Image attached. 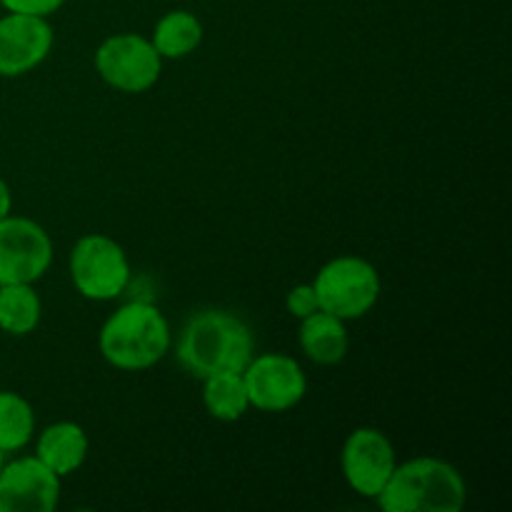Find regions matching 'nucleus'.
I'll return each mask as SVG.
<instances>
[{"instance_id": "f8f14e48", "label": "nucleus", "mask_w": 512, "mask_h": 512, "mask_svg": "<svg viewBox=\"0 0 512 512\" xmlns=\"http://www.w3.org/2000/svg\"><path fill=\"white\" fill-rule=\"evenodd\" d=\"M88 448V435L78 423H55L40 433L35 458L48 465L55 475L65 478L85 463Z\"/></svg>"}, {"instance_id": "423d86ee", "label": "nucleus", "mask_w": 512, "mask_h": 512, "mask_svg": "<svg viewBox=\"0 0 512 512\" xmlns=\"http://www.w3.org/2000/svg\"><path fill=\"white\" fill-rule=\"evenodd\" d=\"M95 68L110 88L123 93H143L158 83L163 58L143 35L120 33L100 43V48L95 50Z\"/></svg>"}, {"instance_id": "1a4fd4ad", "label": "nucleus", "mask_w": 512, "mask_h": 512, "mask_svg": "<svg viewBox=\"0 0 512 512\" xmlns=\"http://www.w3.org/2000/svg\"><path fill=\"white\" fill-rule=\"evenodd\" d=\"M343 475L363 498H378L395 470V448L380 430L358 428L348 435L340 455Z\"/></svg>"}, {"instance_id": "f3484780", "label": "nucleus", "mask_w": 512, "mask_h": 512, "mask_svg": "<svg viewBox=\"0 0 512 512\" xmlns=\"http://www.w3.org/2000/svg\"><path fill=\"white\" fill-rule=\"evenodd\" d=\"M35 415L33 405L18 393L0 390V450L15 453L33 440Z\"/></svg>"}, {"instance_id": "aec40b11", "label": "nucleus", "mask_w": 512, "mask_h": 512, "mask_svg": "<svg viewBox=\"0 0 512 512\" xmlns=\"http://www.w3.org/2000/svg\"><path fill=\"white\" fill-rule=\"evenodd\" d=\"M10 210H13V193H10L8 183L0 178V220L10 215Z\"/></svg>"}, {"instance_id": "412c9836", "label": "nucleus", "mask_w": 512, "mask_h": 512, "mask_svg": "<svg viewBox=\"0 0 512 512\" xmlns=\"http://www.w3.org/2000/svg\"><path fill=\"white\" fill-rule=\"evenodd\" d=\"M3 458H5V453H3V450H0V468H3V463H5Z\"/></svg>"}, {"instance_id": "7ed1b4c3", "label": "nucleus", "mask_w": 512, "mask_h": 512, "mask_svg": "<svg viewBox=\"0 0 512 512\" xmlns=\"http://www.w3.org/2000/svg\"><path fill=\"white\" fill-rule=\"evenodd\" d=\"M170 350V325L153 303H128L100 330V353L113 368L145 370Z\"/></svg>"}, {"instance_id": "6e6552de", "label": "nucleus", "mask_w": 512, "mask_h": 512, "mask_svg": "<svg viewBox=\"0 0 512 512\" xmlns=\"http://www.w3.org/2000/svg\"><path fill=\"white\" fill-rule=\"evenodd\" d=\"M250 405L263 413H283L305 398L308 380L298 360L283 353H265L250 358L243 370Z\"/></svg>"}, {"instance_id": "ddd939ff", "label": "nucleus", "mask_w": 512, "mask_h": 512, "mask_svg": "<svg viewBox=\"0 0 512 512\" xmlns=\"http://www.w3.org/2000/svg\"><path fill=\"white\" fill-rule=\"evenodd\" d=\"M348 330H345V320L335 318V315L325 313V310H315L308 318H303L300 325V348L308 355L313 363L318 365H335L348 355Z\"/></svg>"}, {"instance_id": "2eb2a0df", "label": "nucleus", "mask_w": 512, "mask_h": 512, "mask_svg": "<svg viewBox=\"0 0 512 512\" xmlns=\"http://www.w3.org/2000/svg\"><path fill=\"white\" fill-rule=\"evenodd\" d=\"M203 383V403L215 420L233 423L248 413L250 398L243 373H215Z\"/></svg>"}, {"instance_id": "4468645a", "label": "nucleus", "mask_w": 512, "mask_h": 512, "mask_svg": "<svg viewBox=\"0 0 512 512\" xmlns=\"http://www.w3.org/2000/svg\"><path fill=\"white\" fill-rule=\"evenodd\" d=\"M203 40V25L188 10H173L165 13L155 25V33L150 43L160 53V58H185L193 53Z\"/></svg>"}, {"instance_id": "a211bd4d", "label": "nucleus", "mask_w": 512, "mask_h": 512, "mask_svg": "<svg viewBox=\"0 0 512 512\" xmlns=\"http://www.w3.org/2000/svg\"><path fill=\"white\" fill-rule=\"evenodd\" d=\"M285 305H288V313L295 315V318H300V320L308 318V315L315 313V310H320L318 295H315L313 283L295 285V288L288 293V298H285Z\"/></svg>"}, {"instance_id": "9d476101", "label": "nucleus", "mask_w": 512, "mask_h": 512, "mask_svg": "<svg viewBox=\"0 0 512 512\" xmlns=\"http://www.w3.org/2000/svg\"><path fill=\"white\" fill-rule=\"evenodd\" d=\"M60 503V475L38 458H18L0 468V512H53Z\"/></svg>"}, {"instance_id": "9b49d317", "label": "nucleus", "mask_w": 512, "mask_h": 512, "mask_svg": "<svg viewBox=\"0 0 512 512\" xmlns=\"http://www.w3.org/2000/svg\"><path fill=\"white\" fill-rule=\"evenodd\" d=\"M53 50V28L43 15L8 13L0 18V78L38 68Z\"/></svg>"}, {"instance_id": "0eeeda50", "label": "nucleus", "mask_w": 512, "mask_h": 512, "mask_svg": "<svg viewBox=\"0 0 512 512\" xmlns=\"http://www.w3.org/2000/svg\"><path fill=\"white\" fill-rule=\"evenodd\" d=\"M53 263V240L30 218L5 215L0 220V285L43 278Z\"/></svg>"}, {"instance_id": "6ab92c4d", "label": "nucleus", "mask_w": 512, "mask_h": 512, "mask_svg": "<svg viewBox=\"0 0 512 512\" xmlns=\"http://www.w3.org/2000/svg\"><path fill=\"white\" fill-rule=\"evenodd\" d=\"M8 13H28V15H53L55 10H60L65 5V0H0Z\"/></svg>"}, {"instance_id": "20e7f679", "label": "nucleus", "mask_w": 512, "mask_h": 512, "mask_svg": "<svg viewBox=\"0 0 512 512\" xmlns=\"http://www.w3.org/2000/svg\"><path fill=\"white\" fill-rule=\"evenodd\" d=\"M313 288L320 310L340 320L363 318L380 298L378 270L373 263L355 255H343L325 263L315 275Z\"/></svg>"}, {"instance_id": "f03ea898", "label": "nucleus", "mask_w": 512, "mask_h": 512, "mask_svg": "<svg viewBox=\"0 0 512 512\" xmlns=\"http://www.w3.org/2000/svg\"><path fill=\"white\" fill-rule=\"evenodd\" d=\"M465 498V480L453 465L438 458H415L395 465L375 500L385 512H460Z\"/></svg>"}, {"instance_id": "dca6fc26", "label": "nucleus", "mask_w": 512, "mask_h": 512, "mask_svg": "<svg viewBox=\"0 0 512 512\" xmlns=\"http://www.w3.org/2000/svg\"><path fill=\"white\" fill-rule=\"evenodd\" d=\"M40 313H43V305L33 285H0V330L10 335L33 333L40 323Z\"/></svg>"}, {"instance_id": "f257e3e1", "label": "nucleus", "mask_w": 512, "mask_h": 512, "mask_svg": "<svg viewBox=\"0 0 512 512\" xmlns=\"http://www.w3.org/2000/svg\"><path fill=\"white\" fill-rule=\"evenodd\" d=\"M250 358L253 335L248 325L225 310H203L180 333V365L200 380L215 373H243Z\"/></svg>"}, {"instance_id": "39448f33", "label": "nucleus", "mask_w": 512, "mask_h": 512, "mask_svg": "<svg viewBox=\"0 0 512 512\" xmlns=\"http://www.w3.org/2000/svg\"><path fill=\"white\" fill-rule=\"evenodd\" d=\"M70 278L83 298L113 300L130 283L128 255L108 235H85L70 253Z\"/></svg>"}]
</instances>
